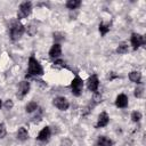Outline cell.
I'll return each mask as SVG.
<instances>
[{"instance_id": "cell-28", "label": "cell", "mask_w": 146, "mask_h": 146, "mask_svg": "<svg viewBox=\"0 0 146 146\" xmlns=\"http://www.w3.org/2000/svg\"><path fill=\"white\" fill-rule=\"evenodd\" d=\"M54 38L57 40V41H59V40H63L64 39V36H63V34L62 33H54Z\"/></svg>"}, {"instance_id": "cell-8", "label": "cell", "mask_w": 146, "mask_h": 146, "mask_svg": "<svg viewBox=\"0 0 146 146\" xmlns=\"http://www.w3.org/2000/svg\"><path fill=\"white\" fill-rule=\"evenodd\" d=\"M87 86H88V89L90 91H94L96 92L98 87H99V80H98V76L96 74L91 75L89 79H88V82H87Z\"/></svg>"}, {"instance_id": "cell-22", "label": "cell", "mask_w": 146, "mask_h": 146, "mask_svg": "<svg viewBox=\"0 0 146 146\" xmlns=\"http://www.w3.org/2000/svg\"><path fill=\"white\" fill-rule=\"evenodd\" d=\"M92 102H94V104L100 103L102 102V95L99 92H95L94 94V97H92Z\"/></svg>"}, {"instance_id": "cell-24", "label": "cell", "mask_w": 146, "mask_h": 146, "mask_svg": "<svg viewBox=\"0 0 146 146\" xmlns=\"http://www.w3.org/2000/svg\"><path fill=\"white\" fill-rule=\"evenodd\" d=\"M144 89H143V87H138V88H136L135 89V96L137 97V98H140L141 96H143V91Z\"/></svg>"}, {"instance_id": "cell-15", "label": "cell", "mask_w": 146, "mask_h": 146, "mask_svg": "<svg viewBox=\"0 0 146 146\" xmlns=\"http://www.w3.org/2000/svg\"><path fill=\"white\" fill-rule=\"evenodd\" d=\"M112 145H113L112 140L105 136H100L97 140V146H112Z\"/></svg>"}, {"instance_id": "cell-18", "label": "cell", "mask_w": 146, "mask_h": 146, "mask_svg": "<svg viewBox=\"0 0 146 146\" xmlns=\"http://www.w3.org/2000/svg\"><path fill=\"white\" fill-rule=\"evenodd\" d=\"M25 30H26V32H27V34H29V35L33 36V35L36 33V30H38V29H36V26H35L34 24H32V23H31V24H29V25L26 26V29H25Z\"/></svg>"}, {"instance_id": "cell-30", "label": "cell", "mask_w": 146, "mask_h": 146, "mask_svg": "<svg viewBox=\"0 0 146 146\" xmlns=\"http://www.w3.org/2000/svg\"><path fill=\"white\" fill-rule=\"evenodd\" d=\"M55 65H59V66H63V64H64V62L63 60H60V59H58V60H55V63H54Z\"/></svg>"}, {"instance_id": "cell-21", "label": "cell", "mask_w": 146, "mask_h": 146, "mask_svg": "<svg viewBox=\"0 0 146 146\" xmlns=\"http://www.w3.org/2000/svg\"><path fill=\"white\" fill-rule=\"evenodd\" d=\"M140 119H141V114H140V112L135 111V112L131 113V120H132L133 122H138V121H140Z\"/></svg>"}, {"instance_id": "cell-26", "label": "cell", "mask_w": 146, "mask_h": 146, "mask_svg": "<svg viewBox=\"0 0 146 146\" xmlns=\"http://www.w3.org/2000/svg\"><path fill=\"white\" fill-rule=\"evenodd\" d=\"M60 146H73V145H72V141L68 138H64L60 141Z\"/></svg>"}, {"instance_id": "cell-27", "label": "cell", "mask_w": 146, "mask_h": 146, "mask_svg": "<svg viewBox=\"0 0 146 146\" xmlns=\"http://www.w3.org/2000/svg\"><path fill=\"white\" fill-rule=\"evenodd\" d=\"M13 106H14L13 100H11V99H7V100H6V103H5V107H6L7 110H11V108H13Z\"/></svg>"}, {"instance_id": "cell-29", "label": "cell", "mask_w": 146, "mask_h": 146, "mask_svg": "<svg viewBox=\"0 0 146 146\" xmlns=\"http://www.w3.org/2000/svg\"><path fill=\"white\" fill-rule=\"evenodd\" d=\"M91 112V110H90V105L89 106H86L84 108H83V111H82V115H87V114H89Z\"/></svg>"}, {"instance_id": "cell-17", "label": "cell", "mask_w": 146, "mask_h": 146, "mask_svg": "<svg viewBox=\"0 0 146 146\" xmlns=\"http://www.w3.org/2000/svg\"><path fill=\"white\" fill-rule=\"evenodd\" d=\"M38 108H39V106H38V104H36L35 102H30V103L26 105V107H25V111H26L27 113H32V112L36 111Z\"/></svg>"}, {"instance_id": "cell-1", "label": "cell", "mask_w": 146, "mask_h": 146, "mask_svg": "<svg viewBox=\"0 0 146 146\" xmlns=\"http://www.w3.org/2000/svg\"><path fill=\"white\" fill-rule=\"evenodd\" d=\"M9 30H10V38H11L14 41H16V40H18V39L23 35V33H24V31H25V27H24V25L21 24L17 19H13V21L10 22Z\"/></svg>"}, {"instance_id": "cell-31", "label": "cell", "mask_w": 146, "mask_h": 146, "mask_svg": "<svg viewBox=\"0 0 146 146\" xmlns=\"http://www.w3.org/2000/svg\"><path fill=\"white\" fill-rule=\"evenodd\" d=\"M1 105H2V103H1V99H0V108H1Z\"/></svg>"}, {"instance_id": "cell-6", "label": "cell", "mask_w": 146, "mask_h": 146, "mask_svg": "<svg viewBox=\"0 0 146 146\" xmlns=\"http://www.w3.org/2000/svg\"><path fill=\"white\" fill-rule=\"evenodd\" d=\"M52 104L55 105V107H57L60 111H66L70 107V103L65 97H56L52 100Z\"/></svg>"}, {"instance_id": "cell-4", "label": "cell", "mask_w": 146, "mask_h": 146, "mask_svg": "<svg viewBox=\"0 0 146 146\" xmlns=\"http://www.w3.org/2000/svg\"><path fill=\"white\" fill-rule=\"evenodd\" d=\"M31 11H32V3L30 1H24L19 5V9H18V13H17V18L18 19L25 18L31 14Z\"/></svg>"}, {"instance_id": "cell-25", "label": "cell", "mask_w": 146, "mask_h": 146, "mask_svg": "<svg viewBox=\"0 0 146 146\" xmlns=\"http://www.w3.org/2000/svg\"><path fill=\"white\" fill-rule=\"evenodd\" d=\"M6 125L3 123H0V138H3L6 136Z\"/></svg>"}, {"instance_id": "cell-5", "label": "cell", "mask_w": 146, "mask_h": 146, "mask_svg": "<svg viewBox=\"0 0 146 146\" xmlns=\"http://www.w3.org/2000/svg\"><path fill=\"white\" fill-rule=\"evenodd\" d=\"M145 42H146V40H145L144 35H141L139 33H132L131 34V44H132V48L135 50L138 49L140 46L145 44Z\"/></svg>"}, {"instance_id": "cell-13", "label": "cell", "mask_w": 146, "mask_h": 146, "mask_svg": "<svg viewBox=\"0 0 146 146\" xmlns=\"http://www.w3.org/2000/svg\"><path fill=\"white\" fill-rule=\"evenodd\" d=\"M129 79H130V81H132V82L139 83L140 80H141V73H140L139 71H132V72H130V74H129Z\"/></svg>"}, {"instance_id": "cell-2", "label": "cell", "mask_w": 146, "mask_h": 146, "mask_svg": "<svg viewBox=\"0 0 146 146\" xmlns=\"http://www.w3.org/2000/svg\"><path fill=\"white\" fill-rule=\"evenodd\" d=\"M27 73L29 75H42L43 74V68L40 65V63L33 57L31 56L29 58V68H27Z\"/></svg>"}, {"instance_id": "cell-14", "label": "cell", "mask_w": 146, "mask_h": 146, "mask_svg": "<svg viewBox=\"0 0 146 146\" xmlns=\"http://www.w3.org/2000/svg\"><path fill=\"white\" fill-rule=\"evenodd\" d=\"M17 138L19 140H22V141H24V140H26L29 138V132H27V130L24 127H21L18 129V131H17Z\"/></svg>"}, {"instance_id": "cell-9", "label": "cell", "mask_w": 146, "mask_h": 146, "mask_svg": "<svg viewBox=\"0 0 146 146\" xmlns=\"http://www.w3.org/2000/svg\"><path fill=\"white\" fill-rule=\"evenodd\" d=\"M110 122V117H108V114L106 112H102L99 115H98V120H97V124H96V128H103V127H106Z\"/></svg>"}, {"instance_id": "cell-23", "label": "cell", "mask_w": 146, "mask_h": 146, "mask_svg": "<svg viewBox=\"0 0 146 146\" xmlns=\"http://www.w3.org/2000/svg\"><path fill=\"white\" fill-rule=\"evenodd\" d=\"M38 114L35 115V116H33V122L34 123H38L40 120H41V115H42V110L41 108H38Z\"/></svg>"}, {"instance_id": "cell-12", "label": "cell", "mask_w": 146, "mask_h": 146, "mask_svg": "<svg viewBox=\"0 0 146 146\" xmlns=\"http://www.w3.org/2000/svg\"><path fill=\"white\" fill-rule=\"evenodd\" d=\"M62 54V47L59 43H54L49 50V56L52 57V58H56L58 56H60Z\"/></svg>"}, {"instance_id": "cell-7", "label": "cell", "mask_w": 146, "mask_h": 146, "mask_svg": "<svg viewBox=\"0 0 146 146\" xmlns=\"http://www.w3.org/2000/svg\"><path fill=\"white\" fill-rule=\"evenodd\" d=\"M30 91V82L29 81H22L19 83V87H18V92H17V97L19 99L24 98L25 95H27Z\"/></svg>"}, {"instance_id": "cell-3", "label": "cell", "mask_w": 146, "mask_h": 146, "mask_svg": "<svg viewBox=\"0 0 146 146\" xmlns=\"http://www.w3.org/2000/svg\"><path fill=\"white\" fill-rule=\"evenodd\" d=\"M83 89V81L79 75H75V78L71 82V90L74 96H80L82 94Z\"/></svg>"}, {"instance_id": "cell-16", "label": "cell", "mask_w": 146, "mask_h": 146, "mask_svg": "<svg viewBox=\"0 0 146 146\" xmlns=\"http://www.w3.org/2000/svg\"><path fill=\"white\" fill-rule=\"evenodd\" d=\"M80 5H81V1H80V0H68V1L66 2V7H67L68 9H71V10L79 8Z\"/></svg>"}, {"instance_id": "cell-10", "label": "cell", "mask_w": 146, "mask_h": 146, "mask_svg": "<svg viewBox=\"0 0 146 146\" xmlns=\"http://www.w3.org/2000/svg\"><path fill=\"white\" fill-rule=\"evenodd\" d=\"M50 135H51L50 128H49V127H44V128L39 132L36 139H38L39 141H48L49 138H50Z\"/></svg>"}, {"instance_id": "cell-11", "label": "cell", "mask_w": 146, "mask_h": 146, "mask_svg": "<svg viewBox=\"0 0 146 146\" xmlns=\"http://www.w3.org/2000/svg\"><path fill=\"white\" fill-rule=\"evenodd\" d=\"M115 105L120 108H125L128 106V97L124 94H120L115 99Z\"/></svg>"}, {"instance_id": "cell-19", "label": "cell", "mask_w": 146, "mask_h": 146, "mask_svg": "<svg viewBox=\"0 0 146 146\" xmlns=\"http://www.w3.org/2000/svg\"><path fill=\"white\" fill-rule=\"evenodd\" d=\"M108 31H110V24H104V23L99 24V32L102 35H105Z\"/></svg>"}, {"instance_id": "cell-20", "label": "cell", "mask_w": 146, "mask_h": 146, "mask_svg": "<svg viewBox=\"0 0 146 146\" xmlns=\"http://www.w3.org/2000/svg\"><path fill=\"white\" fill-rule=\"evenodd\" d=\"M116 52L117 54H127L128 52V44L124 42L119 44V47L116 48Z\"/></svg>"}]
</instances>
